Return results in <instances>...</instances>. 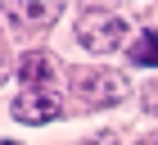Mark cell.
Returning <instances> with one entry per match:
<instances>
[{"mask_svg":"<svg viewBox=\"0 0 158 145\" xmlns=\"http://www.w3.org/2000/svg\"><path fill=\"white\" fill-rule=\"evenodd\" d=\"M63 82L73 86V95L81 100V104L90 109H104V104H122V100L131 95V86H127V77L113 68H68V77Z\"/></svg>","mask_w":158,"mask_h":145,"instance_id":"obj_1","label":"cell"},{"mask_svg":"<svg viewBox=\"0 0 158 145\" xmlns=\"http://www.w3.org/2000/svg\"><path fill=\"white\" fill-rule=\"evenodd\" d=\"M77 41H81L90 55H113V50L127 46V23L109 9H86L77 18Z\"/></svg>","mask_w":158,"mask_h":145,"instance_id":"obj_2","label":"cell"},{"mask_svg":"<svg viewBox=\"0 0 158 145\" xmlns=\"http://www.w3.org/2000/svg\"><path fill=\"white\" fill-rule=\"evenodd\" d=\"M59 14L63 9L54 5V0H41V5L14 0V5H5V23H9V32H41V27H50Z\"/></svg>","mask_w":158,"mask_h":145,"instance_id":"obj_3","label":"cell"},{"mask_svg":"<svg viewBox=\"0 0 158 145\" xmlns=\"http://www.w3.org/2000/svg\"><path fill=\"white\" fill-rule=\"evenodd\" d=\"M63 113V100L54 91H23V95L14 100V118L18 122H50Z\"/></svg>","mask_w":158,"mask_h":145,"instance_id":"obj_4","label":"cell"},{"mask_svg":"<svg viewBox=\"0 0 158 145\" xmlns=\"http://www.w3.org/2000/svg\"><path fill=\"white\" fill-rule=\"evenodd\" d=\"M18 72H23L27 91H45V86H54L59 77H68V72L59 68V59H50L45 50H32V55H23V64H18Z\"/></svg>","mask_w":158,"mask_h":145,"instance_id":"obj_5","label":"cell"},{"mask_svg":"<svg viewBox=\"0 0 158 145\" xmlns=\"http://www.w3.org/2000/svg\"><path fill=\"white\" fill-rule=\"evenodd\" d=\"M127 55H131V64H140V68H154L158 64V32H140L127 46Z\"/></svg>","mask_w":158,"mask_h":145,"instance_id":"obj_6","label":"cell"},{"mask_svg":"<svg viewBox=\"0 0 158 145\" xmlns=\"http://www.w3.org/2000/svg\"><path fill=\"white\" fill-rule=\"evenodd\" d=\"M140 100H145V109H149V113H158V82H149L145 91H140Z\"/></svg>","mask_w":158,"mask_h":145,"instance_id":"obj_7","label":"cell"},{"mask_svg":"<svg viewBox=\"0 0 158 145\" xmlns=\"http://www.w3.org/2000/svg\"><path fill=\"white\" fill-rule=\"evenodd\" d=\"M135 145H158V136H140V141H135Z\"/></svg>","mask_w":158,"mask_h":145,"instance_id":"obj_8","label":"cell"},{"mask_svg":"<svg viewBox=\"0 0 158 145\" xmlns=\"http://www.w3.org/2000/svg\"><path fill=\"white\" fill-rule=\"evenodd\" d=\"M5 145H18V141H5Z\"/></svg>","mask_w":158,"mask_h":145,"instance_id":"obj_9","label":"cell"}]
</instances>
